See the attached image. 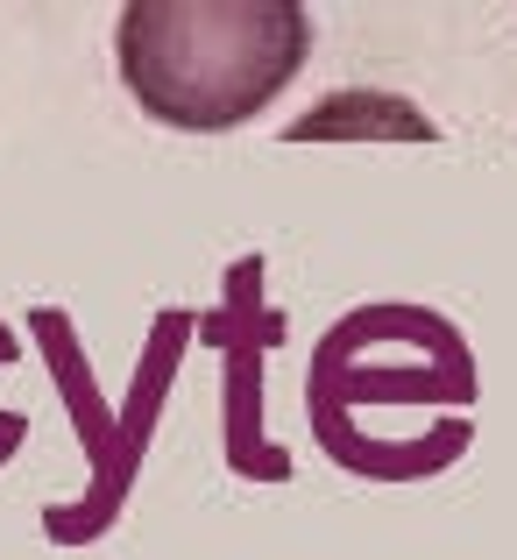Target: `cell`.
I'll list each match as a JSON object with an SVG mask.
<instances>
[{
	"mask_svg": "<svg viewBox=\"0 0 517 560\" xmlns=\"http://www.w3.org/2000/svg\"><path fill=\"white\" fill-rule=\"evenodd\" d=\"M121 85L164 128L220 136L284 93L313 57L298 0H136L114 28Z\"/></svg>",
	"mask_w": 517,
	"mask_h": 560,
	"instance_id": "6da1fadb",
	"label": "cell"
},
{
	"mask_svg": "<svg viewBox=\"0 0 517 560\" xmlns=\"http://www.w3.org/2000/svg\"><path fill=\"white\" fill-rule=\"evenodd\" d=\"M425 405L433 419H468L475 405V355L461 327L433 305H354L333 319L305 376V419L333 468H348L368 411Z\"/></svg>",
	"mask_w": 517,
	"mask_h": 560,
	"instance_id": "7a4b0ae2",
	"label": "cell"
},
{
	"mask_svg": "<svg viewBox=\"0 0 517 560\" xmlns=\"http://www.w3.org/2000/svg\"><path fill=\"white\" fill-rule=\"evenodd\" d=\"M28 334H36L43 362H50L57 390H64L71 425H79V447H85V468H93L79 504H50V511H43V533H50L57 547H85V539H99L114 518H121L128 490H136L142 454H150V433H156V419H164L171 376H177V362H185L191 334H199V313H185V305H177V313H156L150 348H142L136 383H128L121 405L99 397L93 362H85V348H79V327H71L57 305H36V313H28Z\"/></svg>",
	"mask_w": 517,
	"mask_h": 560,
	"instance_id": "3957f363",
	"label": "cell"
},
{
	"mask_svg": "<svg viewBox=\"0 0 517 560\" xmlns=\"http://www.w3.org/2000/svg\"><path fill=\"white\" fill-rule=\"evenodd\" d=\"M199 341L220 348L227 390H220V440L242 482H291V454L262 425V355L284 341V313L262 299V256H242L220 277V313H199Z\"/></svg>",
	"mask_w": 517,
	"mask_h": 560,
	"instance_id": "277c9868",
	"label": "cell"
},
{
	"mask_svg": "<svg viewBox=\"0 0 517 560\" xmlns=\"http://www.w3.org/2000/svg\"><path fill=\"white\" fill-rule=\"evenodd\" d=\"M284 136L291 142H439V128L397 93H327Z\"/></svg>",
	"mask_w": 517,
	"mask_h": 560,
	"instance_id": "5b68a950",
	"label": "cell"
}]
</instances>
